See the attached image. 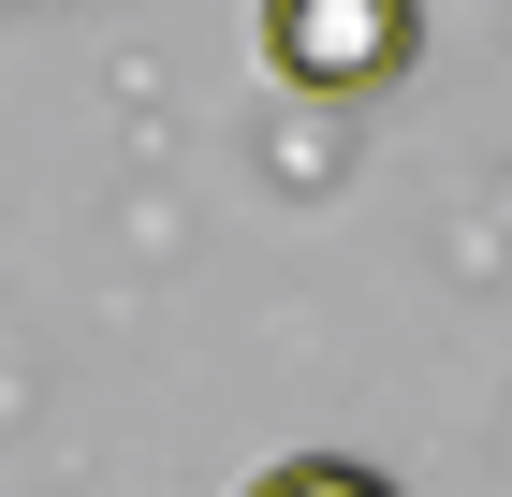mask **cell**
I'll return each mask as SVG.
<instances>
[{
  "mask_svg": "<svg viewBox=\"0 0 512 497\" xmlns=\"http://www.w3.org/2000/svg\"><path fill=\"white\" fill-rule=\"evenodd\" d=\"M410 44H425L410 0H264V59H278L293 88H337V103L395 88V74H410Z\"/></svg>",
  "mask_w": 512,
  "mask_h": 497,
  "instance_id": "cell-1",
  "label": "cell"
},
{
  "mask_svg": "<svg viewBox=\"0 0 512 497\" xmlns=\"http://www.w3.org/2000/svg\"><path fill=\"white\" fill-rule=\"evenodd\" d=\"M249 497H395L381 468H352V454H293V468H264Z\"/></svg>",
  "mask_w": 512,
  "mask_h": 497,
  "instance_id": "cell-2",
  "label": "cell"
}]
</instances>
